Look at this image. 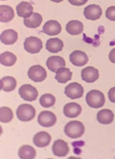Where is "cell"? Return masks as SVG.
<instances>
[{"instance_id": "484cf974", "label": "cell", "mask_w": 115, "mask_h": 159, "mask_svg": "<svg viewBox=\"0 0 115 159\" xmlns=\"http://www.w3.org/2000/svg\"><path fill=\"white\" fill-rule=\"evenodd\" d=\"M18 157L23 159H32L36 157V151L34 147L29 145H24L20 148L18 152Z\"/></svg>"}, {"instance_id": "d4e9b609", "label": "cell", "mask_w": 115, "mask_h": 159, "mask_svg": "<svg viewBox=\"0 0 115 159\" xmlns=\"http://www.w3.org/2000/svg\"><path fill=\"white\" fill-rule=\"evenodd\" d=\"M72 72L68 68L62 67L56 72L55 79L60 83H66L72 79Z\"/></svg>"}, {"instance_id": "cb8c5ba5", "label": "cell", "mask_w": 115, "mask_h": 159, "mask_svg": "<svg viewBox=\"0 0 115 159\" xmlns=\"http://www.w3.org/2000/svg\"><path fill=\"white\" fill-rule=\"evenodd\" d=\"M0 15L1 22H7L12 20L14 14L11 7L7 5H1L0 7Z\"/></svg>"}, {"instance_id": "5bb4252c", "label": "cell", "mask_w": 115, "mask_h": 159, "mask_svg": "<svg viewBox=\"0 0 115 159\" xmlns=\"http://www.w3.org/2000/svg\"><path fill=\"white\" fill-rule=\"evenodd\" d=\"M47 66L49 69L53 72H56L61 68L65 67L66 61L62 57L58 56H51L47 59Z\"/></svg>"}, {"instance_id": "4316f807", "label": "cell", "mask_w": 115, "mask_h": 159, "mask_svg": "<svg viewBox=\"0 0 115 159\" xmlns=\"http://www.w3.org/2000/svg\"><path fill=\"white\" fill-rule=\"evenodd\" d=\"M1 63L6 66H13L17 61L15 55L10 52H5L1 54L0 57Z\"/></svg>"}, {"instance_id": "7c38bea8", "label": "cell", "mask_w": 115, "mask_h": 159, "mask_svg": "<svg viewBox=\"0 0 115 159\" xmlns=\"http://www.w3.org/2000/svg\"><path fill=\"white\" fill-rule=\"evenodd\" d=\"M62 27L61 24L55 20L47 21L43 26V32L48 36H55L61 32Z\"/></svg>"}, {"instance_id": "44dd1931", "label": "cell", "mask_w": 115, "mask_h": 159, "mask_svg": "<svg viewBox=\"0 0 115 159\" xmlns=\"http://www.w3.org/2000/svg\"><path fill=\"white\" fill-rule=\"evenodd\" d=\"M43 21L41 15L39 13H33L30 17L24 19V25L30 28H36L39 27Z\"/></svg>"}, {"instance_id": "1f68e13d", "label": "cell", "mask_w": 115, "mask_h": 159, "mask_svg": "<svg viewBox=\"0 0 115 159\" xmlns=\"http://www.w3.org/2000/svg\"><path fill=\"white\" fill-rule=\"evenodd\" d=\"M109 98L111 102L115 103V87L111 88L109 90Z\"/></svg>"}, {"instance_id": "f546056e", "label": "cell", "mask_w": 115, "mask_h": 159, "mask_svg": "<svg viewBox=\"0 0 115 159\" xmlns=\"http://www.w3.org/2000/svg\"><path fill=\"white\" fill-rule=\"evenodd\" d=\"M106 16L111 21H115V6L109 7L106 11Z\"/></svg>"}, {"instance_id": "7402d4cb", "label": "cell", "mask_w": 115, "mask_h": 159, "mask_svg": "<svg viewBox=\"0 0 115 159\" xmlns=\"http://www.w3.org/2000/svg\"><path fill=\"white\" fill-rule=\"evenodd\" d=\"M113 113L109 109H103L97 114V118L98 122L102 124H109L114 120Z\"/></svg>"}, {"instance_id": "8fae6325", "label": "cell", "mask_w": 115, "mask_h": 159, "mask_svg": "<svg viewBox=\"0 0 115 159\" xmlns=\"http://www.w3.org/2000/svg\"><path fill=\"white\" fill-rule=\"evenodd\" d=\"M99 71L93 66H88L82 70L81 77L87 83H93L99 78Z\"/></svg>"}, {"instance_id": "4fadbf2b", "label": "cell", "mask_w": 115, "mask_h": 159, "mask_svg": "<svg viewBox=\"0 0 115 159\" xmlns=\"http://www.w3.org/2000/svg\"><path fill=\"white\" fill-rule=\"evenodd\" d=\"M52 150L55 156L63 157L67 156L70 149L67 142L59 139L54 141L52 146Z\"/></svg>"}, {"instance_id": "836d02e7", "label": "cell", "mask_w": 115, "mask_h": 159, "mask_svg": "<svg viewBox=\"0 0 115 159\" xmlns=\"http://www.w3.org/2000/svg\"><path fill=\"white\" fill-rule=\"evenodd\" d=\"M51 2H54L59 3L64 1V0H51Z\"/></svg>"}, {"instance_id": "83f0119b", "label": "cell", "mask_w": 115, "mask_h": 159, "mask_svg": "<svg viewBox=\"0 0 115 159\" xmlns=\"http://www.w3.org/2000/svg\"><path fill=\"white\" fill-rule=\"evenodd\" d=\"M39 102L44 107H50L55 103V97L49 93L44 94L40 98Z\"/></svg>"}, {"instance_id": "30bf717a", "label": "cell", "mask_w": 115, "mask_h": 159, "mask_svg": "<svg viewBox=\"0 0 115 159\" xmlns=\"http://www.w3.org/2000/svg\"><path fill=\"white\" fill-rule=\"evenodd\" d=\"M70 60L74 66H82L87 63L88 57L84 52L76 50L70 54Z\"/></svg>"}, {"instance_id": "277c9868", "label": "cell", "mask_w": 115, "mask_h": 159, "mask_svg": "<svg viewBox=\"0 0 115 159\" xmlns=\"http://www.w3.org/2000/svg\"><path fill=\"white\" fill-rule=\"evenodd\" d=\"M24 48L31 54L38 53L43 48V42L41 39L36 37H30L25 39Z\"/></svg>"}, {"instance_id": "4dcf8cb0", "label": "cell", "mask_w": 115, "mask_h": 159, "mask_svg": "<svg viewBox=\"0 0 115 159\" xmlns=\"http://www.w3.org/2000/svg\"><path fill=\"white\" fill-rule=\"evenodd\" d=\"M69 2L76 6H81L87 2L88 0H68Z\"/></svg>"}, {"instance_id": "ac0fdd59", "label": "cell", "mask_w": 115, "mask_h": 159, "mask_svg": "<svg viewBox=\"0 0 115 159\" xmlns=\"http://www.w3.org/2000/svg\"><path fill=\"white\" fill-rule=\"evenodd\" d=\"M17 32L13 29H7L2 32L1 35V41L6 45H12L18 40Z\"/></svg>"}, {"instance_id": "e575fe53", "label": "cell", "mask_w": 115, "mask_h": 159, "mask_svg": "<svg viewBox=\"0 0 115 159\" xmlns=\"http://www.w3.org/2000/svg\"><path fill=\"white\" fill-rule=\"evenodd\" d=\"M1 1H6V0H1Z\"/></svg>"}, {"instance_id": "f1b7e54d", "label": "cell", "mask_w": 115, "mask_h": 159, "mask_svg": "<svg viewBox=\"0 0 115 159\" xmlns=\"http://www.w3.org/2000/svg\"><path fill=\"white\" fill-rule=\"evenodd\" d=\"M0 120L3 123L9 122L12 120L13 113L12 110L8 107H2L0 109Z\"/></svg>"}, {"instance_id": "6da1fadb", "label": "cell", "mask_w": 115, "mask_h": 159, "mask_svg": "<svg viewBox=\"0 0 115 159\" xmlns=\"http://www.w3.org/2000/svg\"><path fill=\"white\" fill-rule=\"evenodd\" d=\"M85 131L84 125L80 121H71L67 124L64 128L66 135L72 139H77L81 137Z\"/></svg>"}, {"instance_id": "ffe728a7", "label": "cell", "mask_w": 115, "mask_h": 159, "mask_svg": "<svg viewBox=\"0 0 115 159\" xmlns=\"http://www.w3.org/2000/svg\"><path fill=\"white\" fill-rule=\"evenodd\" d=\"M66 30L71 35H80L84 31V25L79 20H70L66 25Z\"/></svg>"}, {"instance_id": "5b68a950", "label": "cell", "mask_w": 115, "mask_h": 159, "mask_svg": "<svg viewBox=\"0 0 115 159\" xmlns=\"http://www.w3.org/2000/svg\"><path fill=\"white\" fill-rule=\"evenodd\" d=\"M18 93L22 99L29 102L35 101L39 96L36 88L30 84L21 86L18 90Z\"/></svg>"}, {"instance_id": "52a82bcc", "label": "cell", "mask_w": 115, "mask_h": 159, "mask_svg": "<svg viewBox=\"0 0 115 159\" xmlns=\"http://www.w3.org/2000/svg\"><path fill=\"white\" fill-rule=\"evenodd\" d=\"M84 89L83 86L77 83L73 82L66 86L65 94L68 98L72 99H78L83 95Z\"/></svg>"}, {"instance_id": "8992f818", "label": "cell", "mask_w": 115, "mask_h": 159, "mask_svg": "<svg viewBox=\"0 0 115 159\" xmlns=\"http://www.w3.org/2000/svg\"><path fill=\"white\" fill-rule=\"evenodd\" d=\"M29 78L36 82H42L47 76L46 70L40 65L31 66L28 72Z\"/></svg>"}, {"instance_id": "e0dca14e", "label": "cell", "mask_w": 115, "mask_h": 159, "mask_svg": "<svg viewBox=\"0 0 115 159\" xmlns=\"http://www.w3.org/2000/svg\"><path fill=\"white\" fill-rule=\"evenodd\" d=\"M34 8L30 3L22 2L16 7L17 15L24 19L28 18L33 14Z\"/></svg>"}, {"instance_id": "9a60e30c", "label": "cell", "mask_w": 115, "mask_h": 159, "mask_svg": "<svg viewBox=\"0 0 115 159\" xmlns=\"http://www.w3.org/2000/svg\"><path fill=\"white\" fill-rule=\"evenodd\" d=\"M51 136L45 131H40L34 136L33 142L39 147H44L48 146L51 141Z\"/></svg>"}, {"instance_id": "7a4b0ae2", "label": "cell", "mask_w": 115, "mask_h": 159, "mask_svg": "<svg viewBox=\"0 0 115 159\" xmlns=\"http://www.w3.org/2000/svg\"><path fill=\"white\" fill-rule=\"evenodd\" d=\"M88 105L93 108H99L103 107L105 102L104 94L101 91L92 90L88 92L86 96Z\"/></svg>"}, {"instance_id": "9c48e42d", "label": "cell", "mask_w": 115, "mask_h": 159, "mask_svg": "<svg viewBox=\"0 0 115 159\" xmlns=\"http://www.w3.org/2000/svg\"><path fill=\"white\" fill-rule=\"evenodd\" d=\"M102 14L101 7L96 4H91L86 7L84 11L85 18L92 20H96L100 18Z\"/></svg>"}, {"instance_id": "2e32d148", "label": "cell", "mask_w": 115, "mask_h": 159, "mask_svg": "<svg viewBox=\"0 0 115 159\" xmlns=\"http://www.w3.org/2000/svg\"><path fill=\"white\" fill-rule=\"evenodd\" d=\"M82 111V108L79 104L75 102L67 103L64 106L63 112L65 116L69 118L76 117Z\"/></svg>"}, {"instance_id": "603a6c76", "label": "cell", "mask_w": 115, "mask_h": 159, "mask_svg": "<svg viewBox=\"0 0 115 159\" xmlns=\"http://www.w3.org/2000/svg\"><path fill=\"white\" fill-rule=\"evenodd\" d=\"M17 86V81L15 78L10 76L3 77L1 80V89L6 92L13 91Z\"/></svg>"}, {"instance_id": "d6986e66", "label": "cell", "mask_w": 115, "mask_h": 159, "mask_svg": "<svg viewBox=\"0 0 115 159\" xmlns=\"http://www.w3.org/2000/svg\"><path fill=\"white\" fill-rule=\"evenodd\" d=\"M64 47L63 42L58 38H50L47 40L46 44V48L51 53L59 52Z\"/></svg>"}, {"instance_id": "ba28073f", "label": "cell", "mask_w": 115, "mask_h": 159, "mask_svg": "<svg viewBox=\"0 0 115 159\" xmlns=\"http://www.w3.org/2000/svg\"><path fill=\"white\" fill-rule=\"evenodd\" d=\"M38 121L42 126L50 127L53 126L56 122V117L50 111H44L39 114Z\"/></svg>"}, {"instance_id": "3957f363", "label": "cell", "mask_w": 115, "mask_h": 159, "mask_svg": "<svg viewBox=\"0 0 115 159\" xmlns=\"http://www.w3.org/2000/svg\"><path fill=\"white\" fill-rule=\"evenodd\" d=\"M16 115L19 120L22 121H31L36 115L35 108L28 104L20 105L16 111Z\"/></svg>"}, {"instance_id": "d6a6232c", "label": "cell", "mask_w": 115, "mask_h": 159, "mask_svg": "<svg viewBox=\"0 0 115 159\" xmlns=\"http://www.w3.org/2000/svg\"><path fill=\"white\" fill-rule=\"evenodd\" d=\"M109 58L112 63H115V48L110 52L109 55Z\"/></svg>"}]
</instances>
